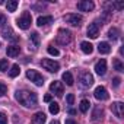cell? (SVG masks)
Instances as JSON below:
<instances>
[{
	"label": "cell",
	"instance_id": "6da1fadb",
	"mask_svg": "<svg viewBox=\"0 0 124 124\" xmlns=\"http://www.w3.org/2000/svg\"><path fill=\"white\" fill-rule=\"evenodd\" d=\"M15 99H16L21 105H23V107H26V108L37 107V104H38V96H37V93L29 92V91H18V92L15 93Z\"/></svg>",
	"mask_w": 124,
	"mask_h": 124
},
{
	"label": "cell",
	"instance_id": "7a4b0ae2",
	"mask_svg": "<svg viewBox=\"0 0 124 124\" xmlns=\"http://www.w3.org/2000/svg\"><path fill=\"white\" fill-rule=\"evenodd\" d=\"M70 41H72V32L69 29H64V28L58 29L57 44H60V45H67V44H70Z\"/></svg>",
	"mask_w": 124,
	"mask_h": 124
},
{
	"label": "cell",
	"instance_id": "3957f363",
	"mask_svg": "<svg viewBox=\"0 0 124 124\" xmlns=\"http://www.w3.org/2000/svg\"><path fill=\"white\" fill-rule=\"evenodd\" d=\"M26 78H28L34 85H37V86H42V85H44V78H42L37 70H32V69L26 70Z\"/></svg>",
	"mask_w": 124,
	"mask_h": 124
},
{
	"label": "cell",
	"instance_id": "277c9868",
	"mask_svg": "<svg viewBox=\"0 0 124 124\" xmlns=\"http://www.w3.org/2000/svg\"><path fill=\"white\" fill-rule=\"evenodd\" d=\"M16 22H18V26L25 31V29H28V28L31 26V23H32V16H31L29 12H23L22 16H21Z\"/></svg>",
	"mask_w": 124,
	"mask_h": 124
},
{
	"label": "cell",
	"instance_id": "5b68a950",
	"mask_svg": "<svg viewBox=\"0 0 124 124\" xmlns=\"http://www.w3.org/2000/svg\"><path fill=\"white\" fill-rule=\"evenodd\" d=\"M64 22L66 23H69V25H72V26H79L80 23H82V21H83V18L80 16V15H78V13H69V15H64Z\"/></svg>",
	"mask_w": 124,
	"mask_h": 124
},
{
	"label": "cell",
	"instance_id": "8992f818",
	"mask_svg": "<svg viewBox=\"0 0 124 124\" xmlns=\"http://www.w3.org/2000/svg\"><path fill=\"white\" fill-rule=\"evenodd\" d=\"M41 66H42L45 70H48V72H54V73L60 69V64L57 63V61L51 60V58H44V60H41Z\"/></svg>",
	"mask_w": 124,
	"mask_h": 124
},
{
	"label": "cell",
	"instance_id": "52a82bcc",
	"mask_svg": "<svg viewBox=\"0 0 124 124\" xmlns=\"http://www.w3.org/2000/svg\"><path fill=\"white\" fill-rule=\"evenodd\" d=\"M79 80H80V83H82L83 88H91V86L93 85V76H92L89 72H83V73L80 75Z\"/></svg>",
	"mask_w": 124,
	"mask_h": 124
},
{
	"label": "cell",
	"instance_id": "ba28073f",
	"mask_svg": "<svg viewBox=\"0 0 124 124\" xmlns=\"http://www.w3.org/2000/svg\"><path fill=\"white\" fill-rule=\"evenodd\" d=\"M93 95H95V98H96L98 101H107V99L109 98V95H108V92H107V89H105L104 86H98V88H95Z\"/></svg>",
	"mask_w": 124,
	"mask_h": 124
},
{
	"label": "cell",
	"instance_id": "9c48e42d",
	"mask_svg": "<svg viewBox=\"0 0 124 124\" xmlns=\"http://www.w3.org/2000/svg\"><path fill=\"white\" fill-rule=\"evenodd\" d=\"M111 111L112 114L117 117V118H123V114H124V104L123 102H114L111 105Z\"/></svg>",
	"mask_w": 124,
	"mask_h": 124
},
{
	"label": "cell",
	"instance_id": "30bf717a",
	"mask_svg": "<svg viewBox=\"0 0 124 124\" xmlns=\"http://www.w3.org/2000/svg\"><path fill=\"white\" fill-rule=\"evenodd\" d=\"M50 91L54 92L57 96H63V83L58 82V80L51 82V85H50Z\"/></svg>",
	"mask_w": 124,
	"mask_h": 124
},
{
	"label": "cell",
	"instance_id": "8fae6325",
	"mask_svg": "<svg viewBox=\"0 0 124 124\" xmlns=\"http://www.w3.org/2000/svg\"><path fill=\"white\" fill-rule=\"evenodd\" d=\"M86 34H88V37L92 38V39L98 38V35H99V28H98V25H96L95 22H93V23H89V26H88V29H86Z\"/></svg>",
	"mask_w": 124,
	"mask_h": 124
},
{
	"label": "cell",
	"instance_id": "7c38bea8",
	"mask_svg": "<svg viewBox=\"0 0 124 124\" xmlns=\"http://www.w3.org/2000/svg\"><path fill=\"white\" fill-rule=\"evenodd\" d=\"M93 8H95V5L92 2H89V0H83V2L78 3V9L80 12H91V10H93Z\"/></svg>",
	"mask_w": 124,
	"mask_h": 124
},
{
	"label": "cell",
	"instance_id": "4fadbf2b",
	"mask_svg": "<svg viewBox=\"0 0 124 124\" xmlns=\"http://www.w3.org/2000/svg\"><path fill=\"white\" fill-rule=\"evenodd\" d=\"M95 72H96V75H99V76H104V75L107 73V61H105L104 58H101L98 63L95 64Z\"/></svg>",
	"mask_w": 124,
	"mask_h": 124
},
{
	"label": "cell",
	"instance_id": "5bb4252c",
	"mask_svg": "<svg viewBox=\"0 0 124 124\" xmlns=\"http://www.w3.org/2000/svg\"><path fill=\"white\" fill-rule=\"evenodd\" d=\"M45 120H47V117H45V114H44L42 111L35 112V114L32 115V124H44Z\"/></svg>",
	"mask_w": 124,
	"mask_h": 124
},
{
	"label": "cell",
	"instance_id": "9a60e30c",
	"mask_svg": "<svg viewBox=\"0 0 124 124\" xmlns=\"http://www.w3.org/2000/svg\"><path fill=\"white\" fill-rule=\"evenodd\" d=\"M19 53H21V47L19 45H10L6 50V54L9 57H16V55H19Z\"/></svg>",
	"mask_w": 124,
	"mask_h": 124
},
{
	"label": "cell",
	"instance_id": "2e32d148",
	"mask_svg": "<svg viewBox=\"0 0 124 124\" xmlns=\"http://www.w3.org/2000/svg\"><path fill=\"white\" fill-rule=\"evenodd\" d=\"M61 79H63V82H64L67 86H73V83H75L73 75H72L70 72H64V73H63V76H61Z\"/></svg>",
	"mask_w": 124,
	"mask_h": 124
},
{
	"label": "cell",
	"instance_id": "e0dca14e",
	"mask_svg": "<svg viewBox=\"0 0 124 124\" xmlns=\"http://www.w3.org/2000/svg\"><path fill=\"white\" fill-rule=\"evenodd\" d=\"M51 22H53V16H38V19H37L38 26H45V25H48Z\"/></svg>",
	"mask_w": 124,
	"mask_h": 124
},
{
	"label": "cell",
	"instance_id": "ac0fdd59",
	"mask_svg": "<svg viewBox=\"0 0 124 124\" xmlns=\"http://www.w3.org/2000/svg\"><path fill=\"white\" fill-rule=\"evenodd\" d=\"M3 37H5L6 39H9V41H18V37L15 35V32H13L10 28L3 29Z\"/></svg>",
	"mask_w": 124,
	"mask_h": 124
},
{
	"label": "cell",
	"instance_id": "d6986e66",
	"mask_svg": "<svg viewBox=\"0 0 124 124\" xmlns=\"http://www.w3.org/2000/svg\"><path fill=\"white\" fill-rule=\"evenodd\" d=\"M80 50H82L85 54H91V53L93 51V45H92L91 42H88V41H83V42H80Z\"/></svg>",
	"mask_w": 124,
	"mask_h": 124
},
{
	"label": "cell",
	"instance_id": "ffe728a7",
	"mask_svg": "<svg viewBox=\"0 0 124 124\" xmlns=\"http://www.w3.org/2000/svg\"><path fill=\"white\" fill-rule=\"evenodd\" d=\"M98 51H99L101 54H108V53L111 51V45H109L108 42H99V45H98Z\"/></svg>",
	"mask_w": 124,
	"mask_h": 124
},
{
	"label": "cell",
	"instance_id": "44dd1931",
	"mask_svg": "<svg viewBox=\"0 0 124 124\" xmlns=\"http://www.w3.org/2000/svg\"><path fill=\"white\" fill-rule=\"evenodd\" d=\"M108 37H109V39H112V41L118 39V37H120V29H118V28H111V29L108 31Z\"/></svg>",
	"mask_w": 124,
	"mask_h": 124
},
{
	"label": "cell",
	"instance_id": "7402d4cb",
	"mask_svg": "<svg viewBox=\"0 0 124 124\" xmlns=\"http://www.w3.org/2000/svg\"><path fill=\"white\" fill-rule=\"evenodd\" d=\"M18 0H9V2L6 3V9H8V12H15L16 10V8H18Z\"/></svg>",
	"mask_w": 124,
	"mask_h": 124
},
{
	"label": "cell",
	"instance_id": "603a6c76",
	"mask_svg": "<svg viewBox=\"0 0 124 124\" xmlns=\"http://www.w3.org/2000/svg\"><path fill=\"white\" fill-rule=\"evenodd\" d=\"M29 41L34 44V47H38L39 45V34L38 32H32L31 37H29Z\"/></svg>",
	"mask_w": 124,
	"mask_h": 124
},
{
	"label": "cell",
	"instance_id": "cb8c5ba5",
	"mask_svg": "<svg viewBox=\"0 0 124 124\" xmlns=\"http://www.w3.org/2000/svg\"><path fill=\"white\" fill-rule=\"evenodd\" d=\"M89 107H91V102H89L88 99H82V101H80V105H79V108H80V111H82L83 114H85V112H88Z\"/></svg>",
	"mask_w": 124,
	"mask_h": 124
},
{
	"label": "cell",
	"instance_id": "d4e9b609",
	"mask_svg": "<svg viewBox=\"0 0 124 124\" xmlns=\"http://www.w3.org/2000/svg\"><path fill=\"white\" fill-rule=\"evenodd\" d=\"M102 115H104V111H102L101 107H96L93 109V112H92V118L93 120H99V118H102Z\"/></svg>",
	"mask_w": 124,
	"mask_h": 124
},
{
	"label": "cell",
	"instance_id": "484cf974",
	"mask_svg": "<svg viewBox=\"0 0 124 124\" xmlns=\"http://www.w3.org/2000/svg\"><path fill=\"white\" fill-rule=\"evenodd\" d=\"M19 72H21L19 66H18V64H13V66L10 67V70H9V76H10V78H16V76L19 75Z\"/></svg>",
	"mask_w": 124,
	"mask_h": 124
},
{
	"label": "cell",
	"instance_id": "4316f807",
	"mask_svg": "<svg viewBox=\"0 0 124 124\" xmlns=\"http://www.w3.org/2000/svg\"><path fill=\"white\" fill-rule=\"evenodd\" d=\"M58 111H60V105L57 102H51L50 104V112L55 115V114H58Z\"/></svg>",
	"mask_w": 124,
	"mask_h": 124
},
{
	"label": "cell",
	"instance_id": "83f0119b",
	"mask_svg": "<svg viewBox=\"0 0 124 124\" xmlns=\"http://www.w3.org/2000/svg\"><path fill=\"white\" fill-rule=\"evenodd\" d=\"M114 69L117 72H124V66H123L121 61H120V58H115L114 60Z\"/></svg>",
	"mask_w": 124,
	"mask_h": 124
},
{
	"label": "cell",
	"instance_id": "f1b7e54d",
	"mask_svg": "<svg viewBox=\"0 0 124 124\" xmlns=\"http://www.w3.org/2000/svg\"><path fill=\"white\" fill-rule=\"evenodd\" d=\"M47 51H48V54H50V55H54V57H57V55L60 54V51H58L55 47H53V45H50V47L47 48Z\"/></svg>",
	"mask_w": 124,
	"mask_h": 124
},
{
	"label": "cell",
	"instance_id": "f546056e",
	"mask_svg": "<svg viewBox=\"0 0 124 124\" xmlns=\"http://www.w3.org/2000/svg\"><path fill=\"white\" fill-rule=\"evenodd\" d=\"M8 70V58L0 60V72H6Z\"/></svg>",
	"mask_w": 124,
	"mask_h": 124
},
{
	"label": "cell",
	"instance_id": "4dcf8cb0",
	"mask_svg": "<svg viewBox=\"0 0 124 124\" xmlns=\"http://www.w3.org/2000/svg\"><path fill=\"white\" fill-rule=\"evenodd\" d=\"M6 92H8V86L3 82H0V96H5Z\"/></svg>",
	"mask_w": 124,
	"mask_h": 124
},
{
	"label": "cell",
	"instance_id": "1f68e13d",
	"mask_svg": "<svg viewBox=\"0 0 124 124\" xmlns=\"http://www.w3.org/2000/svg\"><path fill=\"white\" fill-rule=\"evenodd\" d=\"M66 101H67L69 105H73V102H75V95H73V93H69V95L66 96Z\"/></svg>",
	"mask_w": 124,
	"mask_h": 124
},
{
	"label": "cell",
	"instance_id": "d6a6232c",
	"mask_svg": "<svg viewBox=\"0 0 124 124\" xmlns=\"http://www.w3.org/2000/svg\"><path fill=\"white\" fill-rule=\"evenodd\" d=\"M0 124H8V117L3 112H0Z\"/></svg>",
	"mask_w": 124,
	"mask_h": 124
},
{
	"label": "cell",
	"instance_id": "836d02e7",
	"mask_svg": "<svg viewBox=\"0 0 124 124\" xmlns=\"http://www.w3.org/2000/svg\"><path fill=\"white\" fill-rule=\"evenodd\" d=\"M120 83H121V79H120V78H114V79H112V86H114V88H118Z\"/></svg>",
	"mask_w": 124,
	"mask_h": 124
},
{
	"label": "cell",
	"instance_id": "e575fe53",
	"mask_svg": "<svg viewBox=\"0 0 124 124\" xmlns=\"http://www.w3.org/2000/svg\"><path fill=\"white\" fill-rule=\"evenodd\" d=\"M5 23H6V16L3 13H0V28H3Z\"/></svg>",
	"mask_w": 124,
	"mask_h": 124
},
{
	"label": "cell",
	"instance_id": "d590c367",
	"mask_svg": "<svg viewBox=\"0 0 124 124\" xmlns=\"http://www.w3.org/2000/svg\"><path fill=\"white\" fill-rule=\"evenodd\" d=\"M51 99H53V96H51L50 93H47V95L44 96V101H45V102H51Z\"/></svg>",
	"mask_w": 124,
	"mask_h": 124
},
{
	"label": "cell",
	"instance_id": "8d00e7d4",
	"mask_svg": "<svg viewBox=\"0 0 124 124\" xmlns=\"http://www.w3.org/2000/svg\"><path fill=\"white\" fill-rule=\"evenodd\" d=\"M66 124H78V123H76L75 120H70V118H69V120H66Z\"/></svg>",
	"mask_w": 124,
	"mask_h": 124
},
{
	"label": "cell",
	"instance_id": "74e56055",
	"mask_svg": "<svg viewBox=\"0 0 124 124\" xmlns=\"http://www.w3.org/2000/svg\"><path fill=\"white\" fill-rule=\"evenodd\" d=\"M69 114H70V115H75V114H76V109L70 108V109H69Z\"/></svg>",
	"mask_w": 124,
	"mask_h": 124
},
{
	"label": "cell",
	"instance_id": "f35d334b",
	"mask_svg": "<svg viewBox=\"0 0 124 124\" xmlns=\"http://www.w3.org/2000/svg\"><path fill=\"white\" fill-rule=\"evenodd\" d=\"M50 124H60V123H58V121H51Z\"/></svg>",
	"mask_w": 124,
	"mask_h": 124
}]
</instances>
